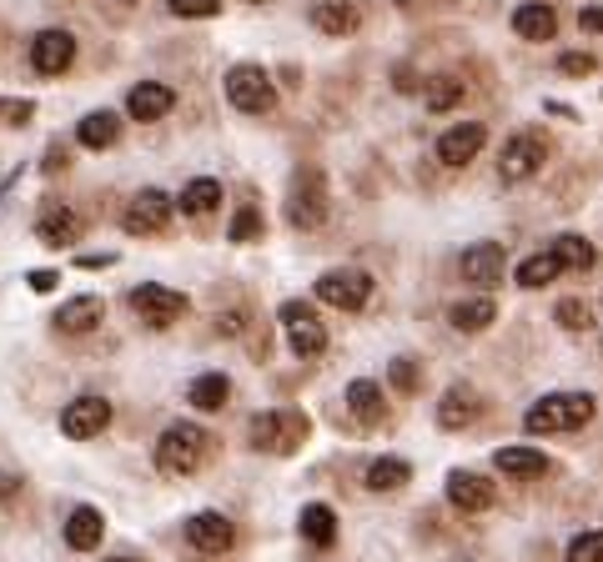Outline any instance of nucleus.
Instances as JSON below:
<instances>
[{
    "instance_id": "obj_35",
    "label": "nucleus",
    "mask_w": 603,
    "mask_h": 562,
    "mask_svg": "<svg viewBox=\"0 0 603 562\" xmlns=\"http://www.w3.org/2000/svg\"><path fill=\"white\" fill-rule=\"evenodd\" d=\"M553 316H559L563 332H589V326H593V306H589V302H579V296L559 302V306H553Z\"/></svg>"
},
{
    "instance_id": "obj_21",
    "label": "nucleus",
    "mask_w": 603,
    "mask_h": 562,
    "mask_svg": "<svg viewBox=\"0 0 603 562\" xmlns=\"http://www.w3.org/2000/svg\"><path fill=\"white\" fill-rule=\"evenodd\" d=\"M101 316H106L101 296H71V302H61V312H55V326L71 332V336H81V332H96Z\"/></svg>"
},
{
    "instance_id": "obj_22",
    "label": "nucleus",
    "mask_w": 603,
    "mask_h": 562,
    "mask_svg": "<svg viewBox=\"0 0 603 562\" xmlns=\"http://www.w3.org/2000/svg\"><path fill=\"white\" fill-rule=\"evenodd\" d=\"M76 140L86 146V152H106V146L121 140V116L116 111H91V116H81Z\"/></svg>"
},
{
    "instance_id": "obj_28",
    "label": "nucleus",
    "mask_w": 603,
    "mask_h": 562,
    "mask_svg": "<svg viewBox=\"0 0 603 562\" xmlns=\"http://www.w3.org/2000/svg\"><path fill=\"white\" fill-rule=\"evenodd\" d=\"M357 6H342V0H322V6H312V25L328 35H352L357 31Z\"/></svg>"
},
{
    "instance_id": "obj_31",
    "label": "nucleus",
    "mask_w": 603,
    "mask_h": 562,
    "mask_svg": "<svg viewBox=\"0 0 603 562\" xmlns=\"http://www.w3.org/2000/svg\"><path fill=\"white\" fill-rule=\"evenodd\" d=\"M413 482V467L403 462V457H377L373 467H367V487L373 492H397V487Z\"/></svg>"
},
{
    "instance_id": "obj_6",
    "label": "nucleus",
    "mask_w": 603,
    "mask_h": 562,
    "mask_svg": "<svg viewBox=\"0 0 603 562\" xmlns=\"http://www.w3.org/2000/svg\"><path fill=\"white\" fill-rule=\"evenodd\" d=\"M318 296L337 312H362V306L373 302V277L357 267H342V271H322L318 277Z\"/></svg>"
},
{
    "instance_id": "obj_43",
    "label": "nucleus",
    "mask_w": 603,
    "mask_h": 562,
    "mask_svg": "<svg viewBox=\"0 0 603 562\" xmlns=\"http://www.w3.org/2000/svg\"><path fill=\"white\" fill-rule=\"evenodd\" d=\"M579 25H583V31H589V35H603V6H593V11H583V15H579Z\"/></svg>"
},
{
    "instance_id": "obj_15",
    "label": "nucleus",
    "mask_w": 603,
    "mask_h": 562,
    "mask_svg": "<svg viewBox=\"0 0 603 562\" xmlns=\"http://www.w3.org/2000/svg\"><path fill=\"white\" fill-rule=\"evenodd\" d=\"M448 502L458 512H488L498 502V487L482 472H448Z\"/></svg>"
},
{
    "instance_id": "obj_24",
    "label": "nucleus",
    "mask_w": 603,
    "mask_h": 562,
    "mask_svg": "<svg viewBox=\"0 0 603 562\" xmlns=\"http://www.w3.org/2000/svg\"><path fill=\"white\" fill-rule=\"evenodd\" d=\"M513 31L523 35V41H553L559 35V11L553 6H518L513 11Z\"/></svg>"
},
{
    "instance_id": "obj_14",
    "label": "nucleus",
    "mask_w": 603,
    "mask_h": 562,
    "mask_svg": "<svg viewBox=\"0 0 603 562\" xmlns=\"http://www.w3.org/2000/svg\"><path fill=\"white\" fill-rule=\"evenodd\" d=\"M482 140H488V126L482 121H462V126H448L438 136V162L443 166H468L472 156L482 152Z\"/></svg>"
},
{
    "instance_id": "obj_34",
    "label": "nucleus",
    "mask_w": 603,
    "mask_h": 562,
    "mask_svg": "<svg viewBox=\"0 0 603 562\" xmlns=\"http://www.w3.org/2000/svg\"><path fill=\"white\" fill-rule=\"evenodd\" d=\"M462 96H468V86H462L458 76H438L428 91H423V106H428V111H453Z\"/></svg>"
},
{
    "instance_id": "obj_5",
    "label": "nucleus",
    "mask_w": 603,
    "mask_h": 562,
    "mask_svg": "<svg viewBox=\"0 0 603 562\" xmlns=\"http://www.w3.org/2000/svg\"><path fill=\"white\" fill-rule=\"evenodd\" d=\"M227 101L247 116H267L277 106V86L262 65H231L227 71Z\"/></svg>"
},
{
    "instance_id": "obj_29",
    "label": "nucleus",
    "mask_w": 603,
    "mask_h": 562,
    "mask_svg": "<svg viewBox=\"0 0 603 562\" xmlns=\"http://www.w3.org/2000/svg\"><path fill=\"white\" fill-rule=\"evenodd\" d=\"M187 397H191V407L197 412H221L227 407V397H231V382L221 377V372H201V377L187 387Z\"/></svg>"
},
{
    "instance_id": "obj_23",
    "label": "nucleus",
    "mask_w": 603,
    "mask_h": 562,
    "mask_svg": "<svg viewBox=\"0 0 603 562\" xmlns=\"http://www.w3.org/2000/svg\"><path fill=\"white\" fill-rule=\"evenodd\" d=\"M101 538H106V518H101L96 508H76V512L66 518V548H71V552L101 548Z\"/></svg>"
},
{
    "instance_id": "obj_33",
    "label": "nucleus",
    "mask_w": 603,
    "mask_h": 562,
    "mask_svg": "<svg viewBox=\"0 0 603 562\" xmlns=\"http://www.w3.org/2000/svg\"><path fill=\"white\" fill-rule=\"evenodd\" d=\"M559 257H553V251H538V257H528L523 267H518V287H528V292H533V287H549L553 277H559Z\"/></svg>"
},
{
    "instance_id": "obj_27",
    "label": "nucleus",
    "mask_w": 603,
    "mask_h": 562,
    "mask_svg": "<svg viewBox=\"0 0 603 562\" xmlns=\"http://www.w3.org/2000/svg\"><path fill=\"white\" fill-rule=\"evenodd\" d=\"M493 316H498L493 296H468V302L448 306V322L458 326V332H482V326H493Z\"/></svg>"
},
{
    "instance_id": "obj_12",
    "label": "nucleus",
    "mask_w": 603,
    "mask_h": 562,
    "mask_svg": "<svg viewBox=\"0 0 603 562\" xmlns=\"http://www.w3.org/2000/svg\"><path fill=\"white\" fill-rule=\"evenodd\" d=\"M71 61H76V35L71 31H41L31 41V65L41 76H61V71H71Z\"/></svg>"
},
{
    "instance_id": "obj_7",
    "label": "nucleus",
    "mask_w": 603,
    "mask_h": 562,
    "mask_svg": "<svg viewBox=\"0 0 603 562\" xmlns=\"http://www.w3.org/2000/svg\"><path fill=\"white\" fill-rule=\"evenodd\" d=\"M543 162H549V140L538 136V131H518L503 146V156H498V176H503L508 186H518V181L543 171Z\"/></svg>"
},
{
    "instance_id": "obj_10",
    "label": "nucleus",
    "mask_w": 603,
    "mask_h": 562,
    "mask_svg": "<svg viewBox=\"0 0 603 562\" xmlns=\"http://www.w3.org/2000/svg\"><path fill=\"white\" fill-rule=\"evenodd\" d=\"M132 306L146 326H171L176 316H187V296L171 292V287H156V281L132 287Z\"/></svg>"
},
{
    "instance_id": "obj_19",
    "label": "nucleus",
    "mask_w": 603,
    "mask_h": 562,
    "mask_svg": "<svg viewBox=\"0 0 603 562\" xmlns=\"http://www.w3.org/2000/svg\"><path fill=\"white\" fill-rule=\"evenodd\" d=\"M493 467L503 477H518V482H533V477L549 472V457L538 452V447H498L493 452Z\"/></svg>"
},
{
    "instance_id": "obj_8",
    "label": "nucleus",
    "mask_w": 603,
    "mask_h": 562,
    "mask_svg": "<svg viewBox=\"0 0 603 562\" xmlns=\"http://www.w3.org/2000/svg\"><path fill=\"white\" fill-rule=\"evenodd\" d=\"M282 326H287V342H292L297 357H322L328 352V326L318 322V312H312L308 302H282Z\"/></svg>"
},
{
    "instance_id": "obj_47",
    "label": "nucleus",
    "mask_w": 603,
    "mask_h": 562,
    "mask_svg": "<svg viewBox=\"0 0 603 562\" xmlns=\"http://www.w3.org/2000/svg\"><path fill=\"white\" fill-rule=\"evenodd\" d=\"M111 261H116V257H111V251H101V257H81V267L96 271V267H111Z\"/></svg>"
},
{
    "instance_id": "obj_9",
    "label": "nucleus",
    "mask_w": 603,
    "mask_h": 562,
    "mask_svg": "<svg viewBox=\"0 0 603 562\" xmlns=\"http://www.w3.org/2000/svg\"><path fill=\"white\" fill-rule=\"evenodd\" d=\"M171 196L156 191V186H146L142 196H132V206H126V217H121V227L132 231V237H156V231L171 227Z\"/></svg>"
},
{
    "instance_id": "obj_49",
    "label": "nucleus",
    "mask_w": 603,
    "mask_h": 562,
    "mask_svg": "<svg viewBox=\"0 0 603 562\" xmlns=\"http://www.w3.org/2000/svg\"><path fill=\"white\" fill-rule=\"evenodd\" d=\"M397 6H413V0H397Z\"/></svg>"
},
{
    "instance_id": "obj_42",
    "label": "nucleus",
    "mask_w": 603,
    "mask_h": 562,
    "mask_svg": "<svg viewBox=\"0 0 603 562\" xmlns=\"http://www.w3.org/2000/svg\"><path fill=\"white\" fill-rule=\"evenodd\" d=\"M241 326H247V312H227V316H217V332H221V336H237Z\"/></svg>"
},
{
    "instance_id": "obj_1",
    "label": "nucleus",
    "mask_w": 603,
    "mask_h": 562,
    "mask_svg": "<svg viewBox=\"0 0 603 562\" xmlns=\"http://www.w3.org/2000/svg\"><path fill=\"white\" fill-rule=\"evenodd\" d=\"M207 427H197V422H171L162 433V443H156V467H162L166 477H191L201 462H207Z\"/></svg>"
},
{
    "instance_id": "obj_48",
    "label": "nucleus",
    "mask_w": 603,
    "mask_h": 562,
    "mask_svg": "<svg viewBox=\"0 0 603 562\" xmlns=\"http://www.w3.org/2000/svg\"><path fill=\"white\" fill-rule=\"evenodd\" d=\"M106 562H136V558H106Z\"/></svg>"
},
{
    "instance_id": "obj_25",
    "label": "nucleus",
    "mask_w": 603,
    "mask_h": 562,
    "mask_svg": "<svg viewBox=\"0 0 603 562\" xmlns=\"http://www.w3.org/2000/svg\"><path fill=\"white\" fill-rule=\"evenodd\" d=\"M297 528H302V538H308L312 548H332V542H337V512H332L328 502H308L302 518H297Z\"/></svg>"
},
{
    "instance_id": "obj_30",
    "label": "nucleus",
    "mask_w": 603,
    "mask_h": 562,
    "mask_svg": "<svg viewBox=\"0 0 603 562\" xmlns=\"http://www.w3.org/2000/svg\"><path fill=\"white\" fill-rule=\"evenodd\" d=\"M217 206H221V181L197 176V181L181 186V211H187V217H211Z\"/></svg>"
},
{
    "instance_id": "obj_17",
    "label": "nucleus",
    "mask_w": 603,
    "mask_h": 562,
    "mask_svg": "<svg viewBox=\"0 0 603 562\" xmlns=\"http://www.w3.org/2000/svg\"><path fill=\"white\" fill-rule=\"evenodd\" d=\"M187 542L197 552H227L237 542V528L221 512H197V518H187Z\"/></svg>"
},
{
    "instance_id": "obj_41",
    "label": "nucleus",
    "mask_w": 603,
    "mask_h": 562,
    "mask_svg": "<svg viewBox=\"0 0 603 562\" xmlns=\"http://www.w3.org/2000/svg\"><path fill=\"white\" fill-rule=\"evenodd\" d=\"M0 116L11 121V126H21V121L35 116V101H0Z\"/></svg>"
},
{
    "instance_id": "obj_40",
    "label": "nucleus",
    "mask_w": 603,
    "mask_h": 562,
    "mask_svg": "<svg viewBox=\"0 0 603 562\" xmlns=\"http://www.w3.org/2000/svg\"><path fill=\"white\" fill-rule=\"evenodd\" d=\"M559 71H563V76H589V71H593V55H589V51H563V55H559Z\"/></svg>"
},
{
    "instance_id": "obj_26",
    "label": "nucleus",
    "mask_w": 603,
    "mask_h": 562,
    "mask_svg": "<svg viewBox=\"0 0 603 562\" xmlns=\"http://www.w3.org/2000/svg\"><path fill=\"white\" fill-rule=\"evenodd\" d=\"M347 407H352V417L362 422V427H377V422H383V387H377V382H367V377H357L347 387Z\"/></svg>"
},
{
    "instance_id": "obj_13",
    "label": "nucleus",
    "mask_w": 603,
    "mask_h": 562,
    "mask_svg": "<svg viewBox=\"0 0 603 562\" xmlns=\"http://www.w3.org/2000/svg\"><path fill=\"white\" fill-rule=\"evenodd\" d=\"M458 271H462V281H472V287H498L503 271H508V257H503L498 241H478V247L462 251Z\"/></svg>"
},
{
    "instance_id": "obj_45",
    "label": "nucleus",
    "mask_w": 603,
    "mask_h": 562,
    "mask_svg": "<svg viewBox=\"0 0 603 562\" xmlns=\"http://www.w3.org/2000/svg\"><path fill=\"white\" fill-rule=\"evenodd\" d=\"M15 492H21V477H11V472H0V502H11Z\"/></svg>"
},
{
    "instance_id": "obj_37",
    "label": "nucleus",
    "mask_w": 603,
    "mask_h": 562,
    "mask_svg": "<svg viewBox=\"0 0 603 562\" xmlns=\"http://www.w3.org/2000/svg\"><path fill=\"white\" fill-rule=\"evenodd\" d=\"M227 237H231V241H252V237H262V211H257V206H241L237 217H231Z\"/></svg>"
},
{
    "instance_id": "obj_44",
    "label": "nucleus",
    "mask_w": 603,
    "mask_h": 562,
    "mask_svg": "<svg viewBox=\"0 0 603 562\" xmlns=\"http://www.w3.org/2000/svg\"><path fill=\"white\" fill-rule=\"evenodd\" d=\"M55 281H61L55 271H31V292H51Z\"/></svg>"
},
{
    "instance_id": "obj_3",
    "label": "nucleus",
    "mask_w": 603,
    "mask_h": 562,
    "mask_svg": "<svg viewBox=\"0 0 603 562\" xmlns=\"http://www.w3.org/2000/svg\"><path fill=\"white\" fill-rule=\"evenodd\" d=\"M308 433H312V422H308V412H297V407H277V412L252 417V447L257 452L287 457L308 443Z\"/></svg>"
},
{
    "instance_id": "obj_16",
    "label": "nucleus",
    "mask_w": 603,
    "mask_h": 562,
    "mask_svg": "<svg viewBox=\"0 0 603 562\" xmlns=\"http://www.w3.org/2000/svg\"><path fill=\"white\" fill-rule=\"evenodd\" d=\"M482 417V397L472 387H448L443 392V402H438V427L443 433H462V427H472V422Z\"/></svg>"
},
{
    "instance_id": "obj_38",
    "label": "nucleus",
    "mask_w": 603,
    "mask_h": 562,
    "mask_svg": "<svg viewBox=\"0 0 603 562\" xmlns=\"http://www.w3.org/2000/svg\"><path fill=\"white\" fill-rule=\"evenodd\" d=\"M569 562H603V532H579L569 542Z\"/></svg>"
},
{
    "instance_id": "obj_32",
    "label": "nucleus",
    "mask_w": 603,
    "mask_h": 562,
    "mask_svg": "<svg viewBox=\"0 0 603 562\" xmlns=\"http://www.w3.org/2000/svg\"><path fill=\"white\" fill-rule=\"evenodd\" d=\"M549 251H553V257H559V267H563V271H589L593 261H599V251H593V241H583V237H559Z\"/></svg>"
},
{
    "instance_id": "obj_36",
    "label": "nucleus",
    "mask_w": 603,
    "mask_h": 562,
    "mask_svg": "<svg viewBox=\"0 0 603 562\" xmlns=\"http://www.w3.org/2000/svg\"><path fill=\"white\" fill-rule=\"evenodd\" d=\"M387 382H393L403 397H413V392L423 387V367H417L413 357H393V367H387Z\"/></svg>"
},
{
    "instance_id": "obj_2",
    "label": "nucleus",
    "mask_w": 603,
    "mask_h": 562,
    "mask_svg": "<svg viewBox=\"0 0 603 562\" xmlns=\"http://www.w3.org/2000/svg\"><path fill=\"white\" fill-rule=\"evenodd\" d=\"M593 417V397L589 392H553V397L533 402L523 412V427L528 433H573Z\"/></svg>"
},
{
    "instance_id": "obj_18",
    "label": "nucleus",
    "mask_w": 603,
    "mask_h": 562,
    "mask_svg": "<svg viewBox=\"0 0 603 562\" xmlns=\"http://www.w3.org/2000/svg\"><path fill=\"white\" fill-rule=\"evenodd\" d=\"M81 231H86V221H81L71 206H45L41 221H35V237H41L45 247H76Z\"/></svg>"
},
{
    "instance_id": "obj_4",
    "label": "nucleus",
    "mask_w": 603,
    "mask_h": 562,
    "mask_svg": "<svg viewBox=\"0 0 603 562\" xmlns=\"http://www.w3.org/2000/svg\"><path fill=\"white\" fill-rule=\"evenodd\" d=\"M287 221L297 231H318L328 221V181L318 166H302L292 176V196H287Z\"/></svg>"
},
{
    "instance_id": "obj_46",
    "label": "nucleus",
    "mask_w": 603,
    "mask_h": 562,
    "mask_svg": "<svg viewBox=\"0 0 603 562\" xmlns=\"http://www.w3.org/2000/svg\"><path fill=\"white\" fill-rule=\"evenodd\" d=\"M45 171H66V152H61V146H51V156H45Z\"/></svg>"
},
{
    "instance_id": "obj_11",
    "label": "nucleus",
    "mask_w": 603,
    "mask_h": 562,
    "mask_svg": "<svg viewBox=\"0 0 603 562\" xmlns=\"http://www.w3.org/2000/svg\"><path fill=\"white\" fill-rule=\"evenodd\" d=\"M106 422H111L106 397H76L66 412H61V433H66L71 443H86V437L106 433Z\"/></svg>"
},
{
    "instance_id": "obj_39",
    "label": "nucleus",
    "mask_w": 603,
    "mask_h": 562,
    "mask_svg": "<svg viewBox=\"0 0 603 562\" xmlns=\"http://www.w3.org/2000/svg\"><path fill=\"white\" fill-rule=\"evenodd\" d=\"M217 11H221V0H171V15H181V21H207Z\"/></svg>"
},
{
    "instance_id": "obj_20",
    "label": "nucleus",
    "mask_w": 603,
    "mask_h": 562,
    "mask_svg": "<svg viewBox=\"0 0 603 562\" xmlns=\"http://www.w3.org/2000/svg\"><path fill=\"white\" fill-rule=\"evenodd\" d=\"M171 106H176V91L162 86V81H142V86H132V96H126V111H132L136 121H162Z\"/></svg>"
}]
</instances>
